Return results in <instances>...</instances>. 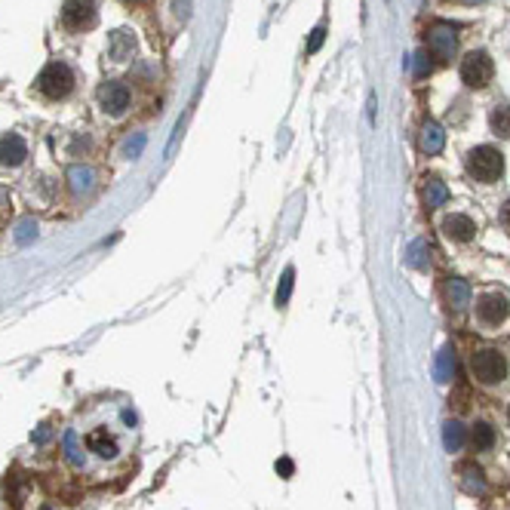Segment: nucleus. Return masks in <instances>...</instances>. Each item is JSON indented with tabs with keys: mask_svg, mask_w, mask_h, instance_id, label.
Masks as SVG:
<instances>
[{
	"mask_svg": "<svg viewBox=\"0 0 510 510\" xmlns=\"http://www.w3.org/2000/svg\"><path fill=\"white\" fill-rule=\"evenodd\" d=\"M28 157V145L19 132H6L0 138V167H22Z\"/></svg>",
	"mask_w": 510,
	"mask_h": 510,
	"instance_id": "nucleus-10",
	"label": "nucleus"
},
{
	"mask_svg": "<svg viewBox=\"0 0 510 510\" xmlns=\"http://www.w3.org/2000/svg\"><path fill=\"white\" fill-rule=\"evenodd\" d=\"M507 418H510V409H507Z\"/></svg>",
	"mask_w": 510,
	"mask_h": 510,
	"instance_id": "nucleus-28",
	"label": "nucleus"
},
{
	"mask_svg": "<svg viewBox=\"0 0 510 510\" xmlns=\"http://www.w3.org/2000/svg\"><path fill=\"white\" fill-rule=\"evenodd\" d=\"M443 142H446V132L436 127L434 120H427L425 127H421V138H418L421 151H425V154H440V151H443Z\"/></svg>",
	"mask_w": 510,
	"mask_h": 510,
	"instance_id": "nucleus-14",
	"label": "nucleus"
},
{
	"mask_svg": "<svg viewBox=\"0 0 510 510\" xmlns=\"http://www.w3.org/2000/svg\"><path fill=\"white\" fill-rule=\"evenodd\" d=\"M501 224H504V228L510 231V200L504 203V206H501Z\"/></svg>",
	"mask_w": 510,
	"mask_h": 510,
	"instance_id": "nucleus-26",
	"label": "nucleus"
},
{
	"mask_svg": "<svg viewBox=\"0 0 510 510\" xmlns=\"http://www.w3.org/2000/svg\"><path fill=\"white\" fill-rule=\"evenodd\" d=\"M470 443H474L476 452H482V449H492L495 430L489 427V425H474V430H470Z\"/></svg>",
	"mask_w": 510,
	"mask_h": 510,
	"instance_id": "nucleus-18",
	"label": "nucleus"
},
{
	"mask_svg": "<svg viewBox=\"0 0 510 510\" xmlns=\"http://www.w3.org/2000/svg\"><path fill=\"white\" fill-rule=\"evenodd\" d=\"M96 0H65L62 6V25L68 31H89L96 25Z\"/></svg>",
	"mask_w": 510,
	"mask_h": 510,
	"instance_id": "nucleus-7",
	"label": "nucleus"
},
{
	"mask_svg": "<svg viewBox=\"0 0 510 510\" xmlns=\"http://www.w3.org/2000/svg\"><path fill=\"white\" fill-rule=\"evenodd\" d=\"M277 470H283V474H293V465H289V461H280V465H277Z\"/></svg>",
	"mask_w": 510,
	"mask_h": 510,
	"instance_id": "nucleus-27",
	"label": "nucleus"
},
{
	"mask_svg": "<svg viewBox=\"0 0 510 510\" xmlns=\"http://www.w3.org/2000/svg\"><path fill=\"white\" fill-rule=\"evenodd\" d=\"M132 446H136V412L114 403H102L98 409L86 412L62 436L68 465L81 474H92L96 480H105V474H114L117 467L127 465Z\"/></svg>",
	"mask_w": 510,
	"mask_h": 510,
	"instance_id": "nucleus-1",
	"label": "nucleus"
},
{
	"mask_svg": "<svg viewBox=\"0 0 510 510\" xmlns=\"http://www.w3.org/2000/svg\"><path fill=\"white\" fill-rule=\"evenodd\" d=\"M495 77V62L486 50H470L465 59H461V81L470 89H482L489 86V81Z\"/></svg>",
	"mask_w": 510,
	"mask_h": 510,
	"instance_id": "nucleus-5",
	"label": "nucleus"
},
{
	"mask_svg": "<svg viewBox=\"0 0 510 510\" xmlns=\"http://www.w3.org/2000/svg\"><path fill=\"white\" fill-rule=\"evenodd\" d=\"M34 234H37L34 222H22V224H19V234H16V240H19V243H28Z\"/></svg>",
	"mask_w": 510,
	"mask_h": 510,
	"instance_id": "nucleus-25",
	"label": "nucleus"
},
{
	"mask_svg": "<svg viewBox=\"0 0 510 510\" xmlns=\"http://www.w3.org/2000/svg\"><path fill=\"white\" fill-rule=\"evenodd\" d=\"M446 200H449V188L436 176H427L425 178V203H427V209L443 206Z\"/></svg>",
	"mask_w": 510,
	"mask_h": 510,
	"instance_id": "nucleus-15",
	"label": "nucleus"
},
{
	"mask_svg": "<svg viewBox=\"0 0 510 510\" xmlns=\"http://www.w3.org/2000/svg\"><path fill=\"white\" fill-rule=\"evenodd\" d=\"M470 375H474L480 384L492 387V384H501L507 379V360L501 357V350L495 348H480L470 354Z\"/></svg>",
	"mask_w": 510,
	"mask_h": 510,
	"instance_id": "nucleus-4",
	"label": "nucleus"
},
{
	"mask_svg": "<svg viewBox=\"0 0 510 510\" xmlns=\"http://www.w3.org/2000/svg\"><path fill=\"white\" fill-rule=\"evenodd\" d=\"M406 264H412V268H418V270H427L430 268V243L415 240L406 253Z\"/></svg>",
	"mask_w": 510,
	"mask_h": 510,
	"instance_id": "nucleus-17",
	"label": "nucleus"
},
{
	"mask_svg": "<svg viewBox=\"0 0 510 510\" xmlns=\"http://www.w3.org/2000/svg\"><path fill=\"white\" fill-rule=\"evenodd\" d=\"M98 102H102L105 114L111 117H123L129 108V86L120 83V81H111L102 86V92H98Z\"/></svg>",
	"mask_w": 510,
	"mask_h": 510,
	"instance_id": "nucleus-8",
	"label": "nucleus"
},
{
	"mask_svg": "<svg viewBox=\"0 0 510 510\" xmlns=\"http://www.w3.org/2000/svg\"><path fill=\"white\" fill-rule=\"evenodd\" d=\"M467 176L480 184H495L501 176H504V154H501L495 145H476V148L467 151L465 157Z\"/></svg>",
	"mask_w": 510,
	"mask_h": 510,
	"instance_id": "nucleus-2",
	"label": "nucleus"
},
{
	"mask_svg": "<svg viewBox=\"0 0 510 510\" xmlns=\"http://www.w3.org/2000/svg\"><path fill=\"white\" fill-rule=\"evenodd\" d=\"M34 89L41 92L43 98H50V102H62V98H68L71 89H74V71L68 68V62L52 59L41 74H37Z\"/></svg>",
	"mask_w": 510,
	"mask_h": 510,
	"instance_id": "nucleus-3",
	"label": "nucleus"
},
{
	"mask_svg": "<svg viewBox=\"0 0 510 510\" xmlns=\"http://www.w3.org/2000/svg\"><path fill=\"white\" fill-rule=\"evenodd\" d=\"M132 52H136V37H132L129 31H114V34L108 37V56L114 59V62H127Z\"/></svg>",
	"mask_w": 510,
	"mask_h": 510,
	"instance_id": "nucleus-12",
	"label": "nucleus"
},
{
	"mask_svg": "<svg viewBox=\"0 0 510 510\" xmlns=\"http://www.w3.org/2000/svg\"><path fill=\"white\" fill-rule=\"evenodd\" d=\"M430 59H434V56H430L427 50H421L418 56H415V77H418V81H421V77H427L430 71H434V62H430Z\"/></svg>",
	"mask_w": 510,
	"mask_h": 510,
	"instance_id": "nucleus-23",
	"label": "nucleus"
},
{
	"mask_svg": "<svg viewBox=\"0 0 510 510\" xmlns=\"http://www.w3.org/2000/svg\"><path fill=\"white\" fill-rule=\"evenodd\" d=\"M293 283H295V268H286L280 277V286H277V308H286L289 295H293Z\"/></svg>",
	"mask_w": 510,
	"mask_h": 510,
	"instance_id": "nucleus-19",
	"label": "nucleus"
},
{
	"mask_svg": "<svg viewBox=\"0 0 510 510\" xmlns=\"http://www.w3.org/2000/svg\"><path fill=\"white\" fill-rule=\"evenodd\" d=\"M427 46H430V56L440 59V62H446L449 56L455 52V31L449 28V25H434L427 34Z\"/></svg>",
	"mask_w": 510,
	"mask_h": 510,
	"instance_id": "nucleus-11",
	"label": "nucleus"
},
{
	"mask_svg": "<svg viewBox=\"0 0 510 510\" xmlns=\"http://www.w3.org/2000/svg\"><path fill=\"white\" fill-rule=\"evenodd\" d=\"M474 308H476V320H480L486 329L501 326V323H504L507 317H510V301H507V295H501V293H486V295H480Z\"/></svg>",
	"mask_w": 510,
	"mask_h": 510,
	"instance_id": "nucleus-6",
	"label": "nucleus"
},
{
	"mask_svg": "<svg viewBox=\"0 0 510 510\" xmlns=\"http://www.w3.org/2000/svg\"><path fill=\"white\" fill-rule=\"evenodd\" d=\"M443 234L455 243H470L476 237V224H474V218L465 213H452V215L443 218Z\"/></svg>",
	"mask_w": 510,
	"mask_h": 510,
	"instance_id": "nucleus-9",
	"label": "nucleus"
},
{
	"mask_svg": "<svg viewBox=\"0 0 510 510\" xmlns=\"http://www.w3.org/2000/svg\"><path fill=\"white\" fill-rule=\"evenodd\" d=\"M443 293H446L449 308H455V310H461V308L470 304V286L465 280H458V277H449L446 286H443Z\"/></svg>",
	"mask_w": 510,
	"mask_h": 510,
	"instance_id": "nucleus-13",
	"label": "nucleus"
},
{
	"mask_svg": "<svg viewBox=\"0 0 510 510\" xmlns=\"http://www.w3.org/2000/svg\"><path fill=\"white\" fill-rule=\"evenodd\" d=\"M323 41H326V28L320 25V28L310 31V41H308V46H304V52H308V56H314V52L323 46Z\"/></svg>",
	"mask_w": 510,
	"mask_h": 510,
	"instance_id": "nucleus-24",
	"label": "nucleus"
},
{
	"mask_svg": "<svg viewBox=\"0 0 510 510\" xmlns=\"http://www.w3.org/2000/svg\"><path fill=\"white\" fill-rule=\"evenodd\" d=\"M489 127L498 138H510V105H495L489 111Z\"/></svg>",
	"mask_w": 510,
	"mask_h": 510,
	"instance_id": "nucleus-16",
	"label": "nucleus"
},
{
	"mask_svg": "<svg viewBox=\"0 0 510 510\" xmlns=\"http://www.w3.org/2000/svg\"><path fill=\"white\" fill-rule=\"evenodd\" d=\"M452 372H455V357H452V350H443L440 363H436V375H440V381H449Z\"/></svg>",
	"mask_w": 510,
	"mask_h": 510,
	"instance_id": "nucleus-21",
	"label": "nucleus"
},
{
	"mask_svg": "<svg viewBox=\"0 0 510 510\" xmlns=\"http://www.w3.org/2000/svg\"><path fill=\"white\" fill-rule=\"evenodd\" d=\"M461 443H465V427H461L458 421H449V425H446V446L455 452Z\"/></svg>",
	"mask_w": 510,
	"mask_h": 510,
	"instance_id": "nucleus-22",
	"label": "nucleus"
},
{
	"mask_svg": "<svg viewBox=\"0 0 510 510\" xmlns=\"http://www.w3.org/2000/svg\"><path fill=\"white\" fill-rule=\"evenodd\" d=\"M71 176V188L77 191V194H81V191H89L92 188V172L89 169H81V167H74L68 172Z\"/></svg>",
	"mask_w": 510,
	"mask_h": 510,
	"instance_id": "nucleus-20",
	"label": "nucleus"
}]
</instances>
